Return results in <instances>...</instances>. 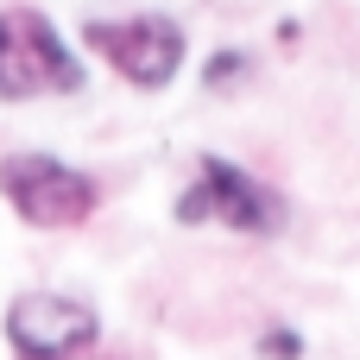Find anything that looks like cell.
Returning a JSON list of instances; mask_svg holds the SVG:
<instances>
[{
    "label": "cell",
    "mask_w": 360,
    "mask_h": 360,
    "mask_svg": "<svg viewBox=\"0 0 360 360\" xmlns=\"http://www.w3.org/2000/svg\"><path fill=\"white\" fill-rule=\"evenodd\" d=\"M177 221L184 228H228V234H247V240H278L285 221H291V209L247 165H234L221 152H202L196 177L177 190Z\"/></svg>",
    "instance_id": "1"
},
{
    "label": "cell",
    "mask_w": 360,
    "mask_h": 360,
    "mask_svg": "<svg viewBox=\"0 0 360 360\" xmlns=\"http://www.w3.org/2000/svg\"><path fill=\"white\" fill-rule=\"evenodd\" d=\"M89 63L38 6L0 13V101H38V95H82Z\"/></svg>",
    "instance_id": "2"
},
{
    "label": "cell",
    "mask_w": 360,
    "mask_h": 360,
    "mask_svg": "<svg viewBox=\"0 0 360 360\" xmlns=\"http://www.w3.org/2000/svg\"><path fill=\"white\" fill-rule=\"evenodd\" d=\"M0 196L38 234H70L101 209V184L57 152H6L0 158Z\"/></svg>",
    "instance_id": "3"
},
{
    "label": "cell",
    "mask_w": 360,
    "mask_h": 360,
    "mask_svg": "<svg viewBox=\"0 0 360 360\" xmlns=\"http://www.w3.org/2000/svg\"><path fill=\"white\" fill-rule=\"evenodd\" d=\"M82 44L139 95H158L184 76V57H190V38L171 13H127V19H89L82 25Z\"/></svg>",
    "instance_id": "4"
},
{
    "label": "cell",
    "mask_w": 360,
    "mask_h": 360,
    "mask_svg": "<svg viewBox=\"0 0 360 360\" xmlns=\"http://www.w3.org/2000/svg\"><path fill=\"white\" fill-rule=\"evenodd\" d=\"M6 348L13 360H89L101 342V316L89 297L70 291H19L6 304Z\"/></svg>",
    "instance_id": "5"
},
{
    "label": "cell",
    "mask_w": 360,
    "mask_h": 360,
    "mask_svg": "<svg viewBox=\"0 0 360 360\" xmlns=\"http://www.w3.org/2000/svg\"><path fill=\"white\" fill-rule=\"evenodd\" d=\"M247 70H253V57H247V51H215V57L202 63V89H234Z\"/></svg>",
    "instance_id": "6"
},
{
    "label": "cell",
    "mask_w": 360,
    "mask_h": 360,
    "mask_svg": "<svg viewBox=\"0 0 360 360\" xmlns=\"http://www.w3.org/2000/svg\"><path fill=\"white\" fill-rule=\"evenodd\" d=\"M259 354H266V360H304V354H310V342H304L291 323H272V329H259Z\"/></svg>",
    "instance_id": "7"
}]
</instances>
